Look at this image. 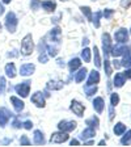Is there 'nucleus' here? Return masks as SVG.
<instances>
[{
  "mask_svg": "<svg viewBox=\"0 0 131 147\" xmlns=\"http://www.w3.org/2000/svg\"><path fill=\"white\" fill-rule=\"evenodd\" d=\"M20 55L21 57H30L34 51H36V42H34L33 34L26 33L21 38V43H20Z\"/></svg>",
  "mask_w": 131,
  "mask_h": 147,
  "instance_id": "obj_1",
  "label": "nucleus"
},
{
  "mask_svg": "<svg viewBox=\"0 0 131 147\" xmlns=\"http://www.w3.org/2000/svg\"><path fill=\"white\" fill-rule=\"evenodd\" d=\"M18 24H20V18L16 15L15 11H8L4 15V22L3 26L9 34H15L18 29Z\"/></svg>",
  "mask_w": 131,
  "mask_h": 147,
  "instance_id": "obj_2",
  "label": "nucleus"
},
{
  "mask_svg": "<svg viewBox=\"0 0 131 147\" xmlns=\"http://www.w3.org/2000/svg\"><path fill=\"white\" fill-rule=\"evenodd\" d=\"M30 91H32V79H29V78H25V80H21L20 83L13 86V92L21 98H24V100L30 96Z\"/></svg>",
  "mask_w": 131,
  "mask_h": 147,
  "instance_id": "obj_3",
  "label": "nucleus"
},
{
  "mask_svg": "<svg viewBox=\"0 0 131 147\" xmlns=\"http://www.w3.org/2000/svg\"><path fill=\"white\" fill-rule=\"evenodd\" d=\"M46 40L47 42L51 43H59L62 45V40H63V30H62L60 25H52V28L46 33Z\"/></svg>",
  "mask_w": 131,
  "mask_h": 147,
  "instance_id": "obj_4",
  "label": "nucleus"
},
{
  "mask_svg": "<svg viewBox=\"0 0 131 147\" xmlns=\"http://www.w3.org/2000/svg\"><path fill=\"white\" fill-rule=\"evenodd\" d=\"M113 38L110 36V33L104 32L101 34V51L104 58H109L110 57V51H112V47H113Z\"/></svg>",
  "mask_w": 131,
  "mask_h": 147,
  "instance_id": "obj_5",
  "label": "nucleus"
},
{
  "mask_svg": "<svg viewBox=\"0 0 131 147\" xmlns=\"http://www.w3.org/2000/svg\"><path fill=\"white\" fill-rule=\"evenodd\" d=\"M68 109H70L71 113H72L73 116H76L77 118H83V117H84V113H85V110H87V107H85V104H83L80 100L72 98V100L70 101Z\"/></svg>",
  "mask_w": 131,
  "mask_h": 147,
  "instance_id": "obj_6",
  "label": "nucleus"
},
{
  "mask_svg": "<svg viewBox=\"0 0 131 147\" xmlns=\"http://www.w3.org/2000/svg\"><path fill=\"white\" fill-rule=\"evenodd\" d=\"M68 141H70V134L56 129V131L51 133L50 138L47 139V143H50V144H63Z\"/></svg>",
  "mask_w": 131,
  "mask_h": 147,
  "instance_id": "obj_7",
  "label": "nucleus"
},
{
  "mask_svg": "<svg viewBox=\"0 0 131 147\" xmlns=\"http://www.w3.org/2000/svg\"><path fill=\"white\" fill-rule=\"evenodd\" d=\"M16 116L13 110L7 107H0V129H5L9 125L11 119Z\"/></svg>",
  "mask_w": 131,
  "mask_h": 147,
  "instance_id": "obj_8",
  "label": "nucleus"
},
{
  "mask_svg": "<svg viewBox=\"0 0 131 147\" xmlns=\"http://www.w3.org/2000/svg\"><path fill=\"white\" fill-rule=\"evenodd\" d=\"M56 129H58V130H62V131H64V133L71 134V133H73L77 129V122L73 121V119L63 118L56 123Z\"/></svg>",
  "mask_w": 131,
  "mask_h": 147,
  "instance_id": "obj_9",
  "label": "nucleus"
},
{
  "mask_svg": "<svg viewBox=\"0 0 131 147\" xmlns=\"http://www.w3.org/2000/svg\"><path fill=\"white\" fill-rule=\"evenodd\" d=\"M29 98H30L32 104H33L36 108H38V109H43V108H46V101H47V98H46V96L43 95L42 91L33 92V93L29 96Z\"/></svg>",
  "mask_w": 131,
  "mask_h": 147,
  "instance_id": "obj_10",
  "label": "nucleus"
},
{
  "mask_svg": "<svg viewBox=\"0 0 131 147\" xmlns=\"http://www.w3.org/2000/svg\"><path fill=\"white\" fill-rule=\"evenodd\" d=\"M127 53H131V46H128L127 43H116L112 47L110 57L112 58H119V57H123Z\"/></svg>",
  "mask_w": 131,
  "mask_h": 147,
  "instance_id": "obj_11",
  "label": "nucleus"
},
{
  "mask_svg": "<svg viewBox=\"0 0 131 147\" xmlns=\"http://www.w3.org/2000/svg\"><path fill=\"white\" fill-rule=\"evenodd\" d=\"M9 102L12 105V109L16 114H20L25 110V101L17 95H11L9 96Z\"/></svg>",
  "mask_w": 131,
  "mask_h": 147,
  "instance_id": "obj_12",
  "label": "nucleus"
},
{
  "mask_svg": "<svg viewBox=\"0 0 131 147\" xmlns=\"http://www.w3.org/2000/svg\"><path fill=\"white\" fill-rule=\"evenodd\" d=\"M36 70H37L36 63L25 62V63H22L21 66H20V68H18V75H20L21 78H30V76L34 75Z\"/></svg>",
  "mask_w": 131,
  "mask_h": 147,
  "instance_id": "obj_13",
  "label": "nucleus"
},
{
  "mask_svg": "<svg viewBox=\"0 0 131 147\" xmlns=\"http://www.w3.org/2000/svg\"><path fill=\"white\" fill-rule=\"evenodd\" d=\"M113 41H116V43H127L130 41V32L126 28H119L114 32L113 34Z\"/></svg>",
  "mask_w": 131,
  "mask_h": 147,
  "instance_id": "obj_14",
  "label": "nucleus"
},
{
  "mask_svg": "<svg viewBox=\"0 0 131 147\" xmlns=\"http://www.w3.org/2000/svg\"><path fill=\"white\" fill-rule=\"evenodd\" d=\"M32 143L36 146H45L47 143V138L43 130L41 129H33V137H32Z\"/></svg>",
  "mask_w": 131,
  "mask_h": 147,
  "instance_id": "obj_15",
  "label": "nucleus"
},
{
  "mask_svg": "<svg viewBox=\"0 0 131 147\" xmlns=\"http://www.w3.org/2000/svg\"><path fill=\"white\" fill-rule=\"evenodd\" d=\"M66 86V82L63 80H58V79H49L45 84V88L49 89L50 92H58L62 91Z\"/></svg>",
  "mask_w": 131,
  "mask_h": 147,
  "instance_id": "obj_16",
  "label": "nucleus"
},
{
  "mask_svg": "<svg viewBox=\"0 0 131 147\" xmlns=\"http://www.w3.org/2000/svg\"><path fill=\"white\" fill-rule=\"evenodd\" d=\"M4 75L7 76V79L9 80H13L15 78H17L18 75V70H17V66H16L15 62H7L5 66H4Z\"/></svg>",
  "mask_w": 131,
  "mask_h": 147,
  "instance_id": "obj_17",
  "label": "nucleus"
},
{
  "mask_svg": "<svg viewBox=\"0 0 131 147\" xmlns=\"http://www.w3.org/2000/svg\"><path fill=\"white\" fill-rule=\"evenodd\" d=\"M100 80H101V74H100V71H98V68H93V70H91L88 72V76H87L84 84H85V86H93V84H97L98 86Z\"/></svg>",
  "mask_w": 131,
  "mask_h": 147,
  "instance_id": "obj_18",
  "label": "nucleus"
},
{
  "mask_svg": "<svg viewBox=\"0 0 131 147\" xmlns=\"http://www.w3.org/2000/svg\"><path fill=\"white\" fill-rule=\"evenodd\" d=\"M41 9H42L45 13L54 15V13L56 12V9H58V3H56V0H42Z\"/></svg>",
  "mask_w": 131,
  "mask_h": 147,
  "instance_id": "obj_19",
  "label": "nucleus"
},
{
  "mask_svg": "<svg viewBox=\"0 0 131 147\" xmlns=\"http://www.w3.org/2000/svg\"><path fill=\"white\" fill-rule=\"evenodd\" d=\"M92 108L97 114H102L105 110V100L102 96H95L92 100Z\"/></svg>",
  "mask_w": 131,
  "mask_h": 147,
  "instance_id": "obj_20",
  "label": "nucleus"
},
{
  "mask_svg": "<svg viewBox=\"0 0 131 147\" xmlns=\"http://www.w3.org/2000/svg\"><path fill=\"white\" fill-rule=\"evenodd\" d=\"M96 134H97V130L93 127H89V126H85V127L81 130V133L79 134V139L81 142L87 141V139H92V138H96Z\"/></svg>",
  "mask_w": 131,
  "mask_h": 147,
  "instance_id": "obj_21",
  "label": "nucleus"
},
{
  "mask_svg": "<svg viewBox=\"0 0 131 147\" xmlns=\"http://www.w3.org/2000/svg\"><path fill=\"white\" fill-rule=\"evenodd\" d=\"M81 66H83V61L80 57H72V58H70V61L67 62V68L71 74H75Z\"/></svg>",
  "mask_w": 131,
  "mask_h": 147,
  "instance_id": "obj_22",
  "label": "nucleus"
},
{
  "mask_svg": "<svg viewBox=\"0 0 131 147\" xmlns=\"http://www.w3.org/2000/svg\"><path fill=\"white\" fill-rule=\"evenodd\" d=\"M92 63L95 64L96 68L102 67V57H101V51L98 49V46H93L92 47Z\"/></svg>",
  "mask_w": 131,
  "mask_h": 147,
  "instance_id": "obj_23",
  "label": "nucleus"
},
{
  "mask_svg": "<svg viewBox=\"0 0 131 147\" xmlns=\"http://www.w3.org/2000/svg\"><path fill=\"white\" fill-rule=\"evenodd\" d=\"M88 72H89L88 68L81 66L76 72L73 74V82L76 83V84H81V83H84L85 79H87V76H88Z\"/></svg>",
  "mask_w": 131,
  "mask_h": 147,
  "instance_id": "obj_24",
  "label": "nucleus"
},
{
  "mask_svg": "<svg viewBox=\"0 0 131 147\" xmlns=\"http://www.w3.org/2000/svg\"><path fill=\"white\" fill-rule=\"evenodd\" d=\"M46 53L50 57V59H55L60 53V45L59 43H51L47 42V49H46Z\"/></svg>",
  "mask_w": 131,
  "mask_h": 147,
  "instance_id": "obj_25",
  "label": "nucleus"
},
{
  "mask_svg": "<svg viewBox=\"0 0 131 147\" xmlns=\"http://www.w3.org/2000/svg\"><path fill=\"white\" fill-rule=\"evenodd\" d=\"M126 76L123 72H117L116 75L113 76V80H112V83H113V87L114 88H122L123 86L126 84Z\"/></svg>",
  "mask_w": 131,
  "mask_h": 147,
  "instance_id": "obj_26",
  "label": "nucleus"
},
{
  "mask_svg": "<svg viewBox=\"0 0 131 147\" xmlns=\"http://www.w3.org/2000/svg\"><path fill=\"white\" fill-rule=\"evenodd\" d=\"M79 57L81 58V61L84 62V63H91L92 62V49L89 47V46H84V47H81Z\"/></svg>",
  "mask_w": 131,
  "mask_h": 147,
  "instance_id": "obj_27",
  "label": "nucleus"
},
{
  "mask_svg": "<svg viewBox=\"0 0 131 147\" xmlns=\"http://www.w3.org/2000/svg\"><path fill=\"white\" fill-rule=\"evenodd\" d=\"M83 92L87 98H93L96 96V93L98 92V86L97 84H93V86H85L83 87Z\"/></svg>",
  "mask_w": 131,
  "mask_h": 147,
  "instance_id": "obj_28",
  "label": "nucleus"
},
{
  "mask_svg": "<svg viewBox=\"0 0 131 147\" xmlns=\"http://www.w3.org/2000/svg\"><path fill=\"white\" fill-rule=\"evenodd\" d=\"M79 9H80V12H81V15L84 16V18L88 22H91L92 17H93V9L89 5H79Z\"/></svg>",
  "mask_w": 131,
  "mask_h": 147,
  "instance_id": "obj_29",
  "label": "nucleus"
},
{
  "mask_svg": "<svg viewBox=\"0 0 131 147\" xmlns=\"http://www.w3.org/2000/svg\"><path fill=\"white\" fill-rule=\"evenodd\" d=\"M85 125L89 126V127H93V129H96V130H98V129H100V118H98L97 114H96V116L93 114V116L88 117V118L85 119Z\"/></svg>",
  "mask_w": 131,
  "mask_h": 147,
  "instance_id": "obj_30",
  "label": "nucleus"
},
{
  "mask_svg": "<svg viewBox=\"0 0 131 147\" xmlns=\"http://www.w3.org/2000/svg\"><path fill=\"white\" fill-rule=\"evenodd\" d=\"M101 20H102V11H96V12H93V17H92V24H93V26L96 28V29H98V28L101 26Z\"/></svg>",
  "mask_w": 131,
  "mask_h": 147,
  "instance_id": "obj_31",
  "label": "nucleus"
},
{
  "mask_svg": "<svg viewBox=\"0 0 131 147\" xmlns=\"http://www.w3.org/2000/svg\"><path fill=\"white\" fill-rule=\"evenodd\" d=\"M102 67H104V71L105 74H106V76L110 78L112 76V74H113V66H112V61H110L109 58H104V61H102Z\"/></svg>",
  "mask_w": 131,
  "mask_h": 147,
  "instance_id": "obj_32",
  "label": "nucleus"
},
{
  "mask_svg": "<svg viewBox=\"0 0 131 147\" xmlns=\"http://www.w3.org/2000/svg\"><path fill=\"white\" fill-rule=\"evenodd\" d=\"M126 130H127V127H126V125L123 122H116V125L113 126V133L117 137H121Z\"/></svg>",
  "mask_w": 131,
  "mask_h": 147,
  "instance_id": "obj_33",
  "label": "nucleus"
},
{
  "mask_svg": "<svg viewBox=\"0 0 131 147\" xmlns=\"http://www.w3.org/2000/svg\"><path fill=\"white\" fill-rule=\"evenodd\" d=\"M11 127H12L13 130H21L22 129V118L21 117L16 114V116L11 119Z\"/></svg>",
  "mask_w": 131,
  "mask_h": 147,
  "instance_id": "obj_34",
  "label": "nucleus"
},
{
  "mask_svg": "<svg viewBox=\"0 0 131 147\" xmlns=\"http://www.w3.org/2000/svg\"><path fill=\"white\" fill-rule=\"evenodd\" d=\"M46 49H47V40H46V37H42L40 42L36 43V51L41 54V53H46Z\"/></svg>",
  "mask_w": 131,
  "mask_h": 147,
  "instance_id": "obj_35",
  "label": "nucleus"
},
{
  "mask_svg": "<svg viewBox=\"0 0 131 147\" xmlns=\"http://www.w3.org/2000/svg\"><path fill=\"white\" fill-rule=\"evenodd\" d=\"M119 143L122 144V146H128V144L131 143V129L126 130V131L121 135V141H119Z\"/></svg>",
  "mask_w": 131,
  "mask_h": 147,
  "instance_id": "obj_36",
  "label": "nucleus"
},
{
  "mask_svg": "<svg viewBox=\"0 0 131 147\" xmlns=\"http://www.w3.org/2000/svg\"><path fill=\"white\" fill-rule=\"evenodd\" d=\"M7 87H8V79L5 75H0V96H4L7 93Z\"/></svg>",
  "mask_w": 131,
  "mask_h": 147,
  "instance_id": "obj_37",
  "label": "nucleus"
},
{
  "mask_svg": "<svg viewBox=\"0 0 131 147\" xmlns=\"http://www.w3.org/2000/svg\"><path fill=\"white\" fill-rule=\"evenodd\" d=\"M41 3H42V0H29V8L32 12H38L41 9Z\"/></svg>",
  "mask_w": 131,
  "mask_h": 147,
  "instance_id": "obj_38",
  "label": "nucleus"
},
{
  "mask_svg": "<svg viewBox=\"0 0 131 147\" xmlns=\"http://www.w3.org/2000/svg\"><path fill=\"white\" fill-rule=\"evenodd\" d=\"M121 102V97H119V93L117 92H110V105L112 107H116Z\"/></svg>",
  "mask_w": 131,
  "mask_h": 147,
  "instance_id": "obj_39",
  "label": "nucleus"
},
{
  "mask_svg": "<svg viewBox=\"0 0 131 147\" xmlns=\"http://www.w3.org/2000/svg\"><path fill=\"white\" fill-rule=\"evenodd\" d=\"M121 64H122V67H125V68L131 67V53H127V54L123 55L122 59H121Z\"/></svg>",
  "mask_w": 131,
  "mask_h": 147,
  "instance_id": "obj_40",
  "label": "nucleus"
},
{
  "mask_svg": "<svg viewBox=\"0 0 131 147\" xmlns=\"http://www.w3.org/2000/svg\"><path fill=\"white\" fill-rule=\"evenodd\" d=\"M18 143L20 146H32V139L26 134H21L18 138Z\"/></svg>",
  "mask_w": 131,
  "mask_h": 147,
  "instance_id": "obj_41",
  "label": "nucleus"
},
{
  "mask_svg": "<svg viewBox=\"0 0 131 147\" xmlns=\"http://www.w3.org/2000/svg\"><path fill=\"white\" fill-rule=\"evenodd\" d=\"M114 15H116V11L113 8H105L102 11V18H105V20H112Z\"/></svg>",
  "mask_w": 131,
  "mask_h": 147,
  "instance_id": "obj_42",
  "label": "nucleus"
},
{
  "mask_svg": "<svg viewBox=\"0 0 131 147\" xmlns=\"http://www.w3.org/2000/svg\"><path fill=\"white\" fill-rule=\"evenodd\" d=\"M22 129L26 130V131H30V130H33L34 129V122L32 121V119H29V118L22 119Z\"/></svg>",
  "mask_w": 131,
  "mask_h": 147,
  "instance_id": "obj_43",
  "label": "nucleus"
},
{
  "mask_svg": "<svg viewBox=\"0 0 131 147\" xmlns=\"http://www.w3.org/2000/svg\"><path fill=\"white\" fill-rule=\"evenodd\" d=\"M5 57H7L8 59L18 58V57H20V50H17V49H11V50H8V51H7V54H5Z\"/></svg>",
  "mask_w": 131,
  "mask_h": 147,
  "instance_id": "obj_44",
  "label": "nucleus"
},
{
  "mask_svg": "<svg viewBox=\"0 0 131 147\" xmlns=\"http://www.w3.org/2000/svg\"><path fill=\"white\" fill-rule=\"evenodd\" d=\"M50 61V57L47 55V53H41V54H38V62H40L41 64H47Z\"/></svg>",
  "mask_w": 131,
  "mask_h": 147,
  "instance_id": "obj_45",
  "label": "nucleus"
},
{
  "mask_svg": "<svg viewBox=\"0 0 131 147\" xmlns=\"http://www.w3.org/2000/svg\"><path fill=\"white\" fill-rule=\"evenodd\" d=\"M62 16H63V13L62 12H59L58 15H52L51 16V24L52 25H59V22H60V20H62Z\"/></svg>",
  "mask_w": 131,
  "mask_h": 147,
  "instance_id": "obj_46",
  "label": "nucleus"
},
{
  "mask_svg": "<svg viewBox=\"0 0 131 147\" xmlns=\"http://www.w3.org/2000/svg\"><path fill=\"white\" fill-rule=\"evenodd\" d=\"M55 63H56V66H58L59 68H62V70H63L64 67H67V62L64 61L63 58H59V57H56V58H55Z\"/></svg>",
  "mask_w": 131,
  "mask_h": 147,
  "instance_id": "obj_47",
  "label": "nucleus"
},
{
  "mask_svg": "<svg viewBox=\"0 0 131 147\" xmlns=\"http://www.w3.org/2000/svg\"><path fill=\"white\" fill-rule=\"evenodd\" d=\"M13 141H15L13 137H5V138H3V139H0V144H1V146H9Z\"/></svg>",
  "mask_w": 131,
  "mask_h": 147,
  "instance_id": "obj_48",
  "label": "nucleus"
},
{
  "mask_svg": "<svg viewBox=\"0 0 131 147\" xmlns=\"http://www.w3.org/2000/svg\"><path fill=\"white\" fill-rule=\"evenodd\" d=\"M112 66H113L114 70H121V68H122L121 61H119L118 58H113V61H112Z\"/></svg>",
  "mask_w": 131,
  "mask_h": 147,
  "instance_id": "obj_49",
  "label": "nucleus"
},
{
  "mask_svg": "<svg viewBox=\"0 0 131 147\" xmlns=\"http://www.w3.org/2000/svg\"><path fill=\"white\" fill-rule=\"evenodd\" d=\"M107 112H109V121H113L114 117H116V107H112L110 105L109 108H107Z\"/></svg>",
  "mask_w": 131,
  "mask_h": 147,
  "instance_id": "obj_50",
  "label": "nucleus"
},
{
  "mask_svg": "<svg viewBox=\"0 0 131 147\" xmlns=\"http://www.w3.org/2000/svg\"><path fill=\"white\" fill-rule=\"evenodd\" d=\"M68 144H70V146H80V144H81V141H80L79 138H70Z\"/></svg>",
  "mask_w": 131,
  "mask_h": 147,
  "instance_id": "obj_51",
  "label": "nucleus"
},
{
  "mask_svg": "<svg viewBox=\"0 0 131 147\" xmlns=\"http://www.w3.org/2000/svg\"><path fill=\"white\" fill-rule=\"evenodd\" d=\"M121 7H122V8H125V9H127L128 7L131 5V0H121Z\"/></svg>",
  "mask_w": 131,
  "mask_h": 147,
  "instance_id": "obj_52",
  "label": "nucleus"
},
{
  "mask_svg": "<svg viewBox=\"0 0 131 147\" xmlns=\"http://www.w3.org/2000/svg\"><path fill=\"white\" fill-rule=\"evenodd\" d=\"M84 146H93L95 144V138H92V139H87V141L81 142Z\"/></svg>",
  "mask_w": 131,
  "mask_h": 147,
  "instance_id": "obj_53",
  "label": "nucleus"
},
{
  "mask_svg": "<svg viewBox=\"0 0 131 147\" xmlns=\"http://www.w3.org/2000/svg\"><path fill=\"white\" fill-rule=\"evenodd\" d=\"M7 13V9H5V5H4L3 3H1V1H0V17H1V16H4Z\"/></svg>",
  "mask_w": 131,
  "mask_h": 147,
  "instance_id": "obj_54",
  "label": "nucleus"
},
{
  "mask_svg": "<svg viewBox=\"0 0 131 147\" xmlns=\"http://www.w3.org/2000/svg\"><path fill=\"white\" fill-rule=\"evenodd\" d=\"M123 74H125V76H126V79H131V67L126 68V70H125V71H123Z\"/></svg>",
  "mask_w": 131,
  "mask_h": 147,
  "instance_id": "obj_55",
  "label": "nucleus"
},
{
  "mask_svg": "<svg viewBox=\"0 0 131 147\" xmlns=\"http://www.w3.org/2000/svg\"><path fill=\"white\" fill-rule=\"evenodd\" d=\"M89 45V38L88 37H83L81 40V47H84V46H88Z\"/></svg>",
  "mask_w": 131,
  "mask_h": 147,
  "instance_id": "obj_56",
  "label": "nucleus"
},
{
  "mask_svg": "<svg viewBox=\"0 0 131 147\" xmlns=\"http://www.w3.org/2000/svg\"><path fill=\"white\" fill-rule=\"evenodd\" d=\"M97 146H106V139H101L97 143Z\"/></svg>",
  "mask_w": 131,
  "mask_h": 147,
  "instance_id": "obj_57",
  "label": "nucleus"
},
{
  "mask_svg": "<svg viewBox=\"0 0 131 147\" xmlns=\"http://www.w3.org/2000/svg\"><path fill=\"white\" fill-rule=\"evenodd\" d=\"M0 1H1L4 5H9V4L12 3V0H0Z\"/></svg>",
  "mask_w": 131,
  "mask_h": 147,
  "instance_id": "obj_58",
  "label": "nucleus"
},
{
  "mask_svg": "<svg viewBox=\"0 0 131 147\" xmlns=\"http://www.w3.org/2000/svg\"><path fill=\"white\" fill-rule=\"evenodd\" d=\"M3 29H4V26H3V22L0 21V32H3Z\"/></svg>",
  "mask_w": 131,
  "mask_h": 147,
  "instance_id": "obj_59",
  "label": "nucleus"
},
{
  "mask_svg": "<svg viewBox=\"0 0 131 147\" xmlns=\"http://www.w3.org/2000/svg\"><path fill=\"white\" fill-rule=\"evenodd\" d=\"M128 32H130V34H131V28H130V29H128Z\"/></svg>",
  "mask_w": 131,
  "mask_h": 147,
  "instance_id": "obj_60",
  "label": "nucleus"
},
{
  "mask_svg": "<svg viewBox=\"0 0 131 147\" xmlns=\"http://www.w3.org/2000/svg\"><path fill=\"white\" fill-rule=\"evenodd\" d=\"M60 1H68V0H60Z\"/></svg>",
  "mask_w": 131,
  "mask_h": 147,
  "instance_id": "obj_61",
  "label": "nucleus"
}]
</instances>
